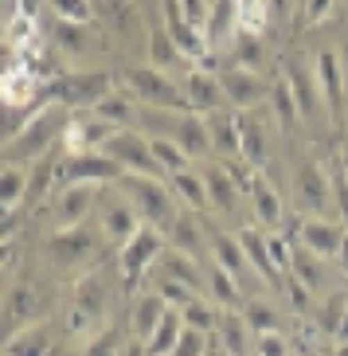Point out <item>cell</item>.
Instances as JSON below:
<instances>
[{"instance_id":"cell-1","label":"cell","mask_w":348,"mask_h":356,"mask_svg":"<svg viewBox=\"0 0 348 356\" xmlns=\"http://www.w3.org/2000/svg\"><path fill=\"white\" fill-rule=\"evenodd\" d=\"M71 110L59 102H47L40 114L20 129V134L4 141V165H32V161L55 153V141H63L71 129Z\"/></svg>"},{"instance_id":"cell-2","label":"cell","mask_w":348,"mask_h":356,"mask_svg":"<svg viewBox=\"0 0 348 356\" xmlns=\"http://www.w3.org/2000/svg\"><path fill=\"white\" fill-rule=\"evenodd\" d=\"M138 126H145L149 137H169L172 145H180L192 161L211 157V134H208V118L192 114V110H141Z\"/></svg>"},{"instance_id":"cell-3","label":"cell","mask_w":348,"mask_h":356,"mask_svg":"<svg viewBox=\"0 0 348 356\" xmlns=\"http://www.w3.org/2000/svg\"><path fill=\"white\" fill-rule=\"evenodd\" d=\"M122 86L126 95L141 106V110H192L184 86L172 74H160L157 67H126L122 71ZM196 114V110H192Z\"/></svg>"},{"instance_id":"cell-4","label":"cell","mask_w":348,"mask_h":356,"mask_svg":"<svg viewBox=\"0 0 348 356\" xmlns=\"http://www.w3.org/2000/svg\"><path fill=\"white\" fill-rule=\"evenodd\" d=\"M43 90H47L51 102L86 114V110H94L102 98L114 95V74L110 71H63V74H55Z\"/></svg>"},{"instance_id":"cell-5","label":"cell","mask_w":348,"mask_h":356,"mask_svg":"<svg viewBox=\"0 0 348 356\" xmlns=\"http://www.w3.org/2000/svg\"><path fill=\"white\" fill-rule=\"evenodd\" d=\"M117 188L126 192L133 204H138L141 220L145 227H157L169 235V227L176 223V196H172L169 180H157V177H122L117 180Z\"/></svg>"},{"instance_id":"cell-6","label":"cell","mask_w":348,"mask_h":356,"mask_svg":"<svg viewBox=\"0 0 348 356\" xmlns=\"http://www.w3.org/2000/svg\"><path fill=\"white\" fill-rule=\"evenodd\" d=\"M106 305H110V293H106L102 274L90 270L83 274L78 282L71 286V305H67V333L74 337H98L94 329L106 321Z\"/></svg>"},{"instance_id":"cell-7","label":"cell","mask_w":348,"mask_h":356,"mask_svg":"<svg viewBox=\"0 0 348 356\" xmlns=\"http://www.w3.org/2000/svg\"><path fill=\"white\" fill-rule=\"evenodd\" d=\"M94 216H98V231H102V239L110 243V247H126V243L133 239L141 227H145V220H141L138 204H133L126 192L117 188V184L102 188Z\"/></svg>"},{"instance_id":"cell-8","label":"cell","mask_w":348,"mask_h":356,"mask_svg":"<svg viewBox=\"0 0 348 356\" xmlns=\"http://www.w3.org/2000/svg\"><path fill=\"white\" fill-rule=\"evenodd\" d=\"M102 231H94L90 223L74 231H55L51 239H47V259L59 266V270H86L102 259Z\"/></svg>"},{"instance_id":"cell-9","label":"cell","mask_w":348,"mask_h":356,"mask_svg":"<svg viewBox=\"0 0 348 356\" xmlns=\"http://www.w3.org/2000/svg\"><path fill=\"white\" fill-rule=\"evenodd\" d=\"M102 153L114 161V165L126 172V177H157V180H169L165 172H160L157 157H153V145H149V137L141 134V129H117Z\"/></svg>"},{"instance_id":"cell-10","label":"cell","mask_w":348,"mask_h":356,"mask_svg":"<svg viewBox=\"0 0 348 356\" xmlns=\"http://www.w3.org/2000/svg\"><path fill=\"white\" fill-rule=\"evenodd\" d=\"M165 251H169V235L157 231V227H141L138 235L122 247V254H117V270H122L126 290H133V286L145 278L149 266H157V262L165 259Z\"/></svg>"},{"instance_id":"cell-11","label":"cell","mask_w":348,"mask_h":356,"mask_svg":"<svg viewBox=\"0 0 348 356\" xmlns=\"http://www.w3.org/2000/svg\"><path fill=\"white\" fill-rule=\"evenodd\" d=\"M126 177L106 153H74L63 157L59 165V188H74V184H94V188H110Z\"/></svg>"},{"instance_id":"cell-12","label":"cell","mask_w":348,"mask_h":356,"mask_svg":"<svg viewBox=\"0 0 348 356\" xmlns=\"http://www.w3.org/2000/svg\"><path fill=\"white\" fill-rule=\"evenodd\" d=\"M294 196L301 211H309V220H321L333 211V177L317 161H301L294 172Z\"/></svg>"},{"instance_id":"cell-13","label":"cell","mask_w":348,"mask_h":356,"mask_svg":"<svg viewBox=\"0 0 348 356\" xmlns=\"http://www.w3.org/2000/svg\"><path fill=\"white\" fill-rule=\"evenodd\" d=\"M160 20H165V28H169L172 43L180 47V55L188 59V63H204L208 67L211 59V47H208V35H204L200 24H192L188 16H184V4H160Z\"/></svg>"},{"instance_id":"cell-14","label":"cell","mask_w":348,"mask_h":356,"mask_svg":"<svg viewBox=\"0 0 348 356\" xmlns=\"http://www.w3.org/2000/svg\"><path fill=\"white\" fill-rule=\"evenodd\" d=\"M219 86H223V98H227V106L243 110V114H254L258 106L270 102V83H266L263 74H254V71L227 67V71H219Z\"/></svg>"},{"instance_id":"cell-15","label":"cell","mask_w":348,"mask_h":356,"mask_svg":"<svg viewBox=\"0 0 348 356\" xmlns=\"http://www.w3.org/2000/svg\"><path fill=\"white\" fill-rule=\"evenodd\" d=\"M247 200H251V216H254V227H263L266 235H278V231L290 227V216L282 208V196L274 192V184L263 177V172H254L247 180Z\"/></svg>"},{"instance_id":"cell-16","label":"cell","mask_w":348,"mask_h":356,"mask_svg":"<svg viewBox=\"0 0 348 356\" xmlns=\"http://www.w3.org/2000/svg\"><path fill=\"white\" fill-rule=\"evenodd\" d=\"M98 196L102 188L94 184H74V188H59L55 192V231H74L90 223V216L98 211Z\"/></svg>"},{"instance_id":"cell-17","label":"cell","mask_w":348,"mask_h":356,"mask_svg":"<svg viewBox=\"0 0 348 356\" xmlns=\"http://www.w3.org/2000/svg\"><path fill=\"white\" fill-rule=\"evenodd\" d=\"M204 184H208V204L215 216H235V211L243 208V196L247 188L239 184V177L231 172V165H223V161H211V165L200 168Z\"/></svg>"},{"instance_id":"cell-18","label":"cell","mask_w":348,"mask_h":356,"mask_svg":"<svg viewBox=\"0 0 348 356\" xmlns=\"http://www.w3.org/2000/svg\"><path fill=\"white\" fill-rule=\"evenodd\" d=\"M114 134H117V129L110 126V122H102L94 110L74 114L71 118V129H67V137H63V153H67V157H74V153H102Z\"/></svg>"},{"instance_id":"cell-19","label":"cell","mask_w":348,"mask_h":356,"mask_svg":"<svg viewBox=\"0 0 348 356\" xmlns=\"http://www.w3.org/2000/svg\"><path fill=\"white\" fill-rule=\"evenodd\" d=\"M317 71V90H321V106H325L329 122H340L345 118V71H340L337 51H321L313 59Z\"/></svg>"},{"instance_id":"cell-20","label":"cell","mask_w":348,"mask_h":356,"mask_svg":"<svg viewBox=\"0 0 348 356\" xmlns=\"http://www.w3.org/2000/svg\"><path fill=\"white\" fill-rule=\"evenodd\" d=\"M294 235H297V243H301L306 251L317 254V259H337L348 227L337 223V220H309L306 216L301 223H294Z\"/></svg>"},{"instance_id":"cell-21","label":"cell","mask_w":348,"mask_h":356,"mask_svg":"<svg viewBox=\"0 0 348 356\" xmlns=\"http://www.w3.org/2000/svg\"><path fill=\"white\" fill-rule=\"evenodd\" d=\"M35 309H40L35 286L28 282V278H16V282L8 286V293H4V333L16 337V333H24V329L40 325L35 321Z\"/></svg>"},{"instance_id":"cell-22","label":"cell","mask_w":348,"mask_h":356,"mask_svg":"<svg viewBox=\"0 0 348 356\" xmlns=\"http://www.w3.org/2000/svg\"><path fill=\"white\" fill-rule=\"evenodd\" d=\"M235 235H239V243H243L254 278H263L266 290H282L285 278H282V270L274 266V259H270V235H266L263 227H243V231H235Z\"/></svg>"},{"instance_id":"cell-23","label":"cell","mask_w":348,"mask_h":356,"mask_svg":"<svg viewBox=\"0 0 348 356\" xmlns=\"http://www.w3.org/2000/svg\"><path fill=\"white\" fill-rule=\"evenodd\" d=\"M180 86H184V95H188V102H192V110H196V114H215V110H223V106H227L223 86H219V74L204 71V67L184 71Z\"/></svg>"},{"instance_id":"cell-24","label":"cell","mask_w":348,"mask_h":356,"mask_svg":"<svg viewBox=\"0 0 348 356\" xmlns=\"http://www.w3.org/2000/svg\"><path fill=\"white\" fill-rule=\"evenodd\" d=\"M282 79L290 83L297 106H301V118H313L321 110V90H317V71L301 59V55H290L282 63Z\"/></svg>"},{"instance_id":"cell-25","label":"cell","mask_w":348,"mask_h":356,"mask_svg":"<svg viewBox=\"0 0 348 356\" xmlns=\"http://www.w3.org/2000/svg\"><path fill=\"white\" fill-rule=\"evenodd\" d=\"M208 251H211V262H215V266L231 270L243 286H247V278H254V270H251V262H247V251H243V243H239V235L208 227Z\"/></svg>"},{"instance_id":"cell-26","label":"cell","mask_w":348,"mask_h":356,"mask_svg":"<svg viewBox=\"0 0 348 356\" xmlns=\"http://www.w3.org/2000/svg\"><path fill=\"white\" fill-rule=\"evenodd\" d=\"M165 314H169V305H165V298H160L157 290L138 293V298H133V309H129V333H133V341L149 345L153 333H157V325L165 321Z\"/></svg>"},{"instance_id":"cell-27","label":"cell","mask_w":348,"mask_h":356,"mask_svg":"<svg viewBox=\"0 0 348 356\" xmlns=\"http://www.w3.org/2000/svg\"><path fill=\"white\" fill-rule=\"evenodd\" d=\"M169 247L172 251H184L196 262H204V251H208V223L196 211H180L176 223L169 227Z\"/></svg>"},{"instance_id":"cell-28","label":"cell","mask_w":348,"mask_h":356,"mask_svg":"<svg viewBox=\"0 0 348 356\" xmlns=\"http://www.w3.org/2000/svg\"><path fill=\"white\" fill-rule=\"evenodd\" d=\"M145 40H149V67H157L160 74H172L176 67H188V59L180 55V47L172 43L169 28H165V20H153L145 28ZM192 71V67H188Z\"/></svg>"},{"instance_id":"cell-29","label":"cell","mask_w":348,"mask_h":356,"mask_svg":"<svg viewBox=\"0 0 348 356\" xmlns=\"http://www.w3.org/2000/svg\"><path fill=\"white\" fill-rule=\"evenodd\" d=\"M266 157H270V141H266V126L254 114L239 118V161L254 172L266 168Z\"/></svg>"},{"instance_id":"cell-30","label":"cell","mask_w":348,"mask_h":356,"mask_svg":"<svg viewBox=\"0 0 348 356\" xmlns=\"http://www.w3.org/2000/svg\"><path fill=\"white\" fill-rule=\"evenodd\" d=\"M59 165H63L59 153H47V157L28 165V200H24V208H40L43 200L51 196V188L59 192Z\"/></svg>"},{"instance_id":"cell-31","label":"cell","mask_w":348,"mask_h":356,"mask_svg":"<svg viewBox=\"0 0 348 356\" xmlns=\"http://www.w3.org/2000/svg\"><path fill=\"white\" fill-rule=\"evenodd\" d=\"M208 302L219 305L223 314H227V309H243L251 298H247V286L239 282L231 270H223V266L211 262L208 266Z\"/></svg>"},{"instance_id":"cell-32","label":"cell","mask_w":348,"mask_h":356,"mask_svg":"<svg viewBox=\"0 0 348 356\" xmlns=\"http://www.w3.org/2000/svg\"><path fill=\"white\" fill-rule=\"evenodd\" d=\"M211 337H215L231 356H254V348H251L254 329L247 325L243 309H227V314H219V325H215V333Z\"/></svg>"},{"instance_id":"cell-33","label":"cell","mask_w":348,"mask_h":356,"mask_svg":"<svg viewBox=\"0 0 348 356\" xmlns=\"http://www.w3.org/2000/svg\"><path fill=\"white\" fill-rule=\"evenodd\" d=\"M204 118H208L211 149L223 157V165L239 161V118L227 114V110H215V114H204Z\"/></svg>"},{"instance_id":"cell-34","label":"cell","mask_w":348,"mask_h":356,"mask_svg":"<svg viewBox=\"0 0 348 356\" xmlns=\"http://www.w3.org/2000/svg\"><path fill=\"white\" fill-rule=\"evenodd\" d=\"M169 188H172V196H176V204H184V211H196V216L211 211V204H208V184H204V177L196 172V168L169 177Z\"/></svg>"},{"instance_id":"cell-35","label":"cell","mask_w":348,"mask_h":356,"mask_svg":"<svg viewBox=\"0 0 348 356\" xmlns=\"http://www.w3.org/2000/svg\"><path fill=\"white\" fill-rule=\"evenodd\" d=\"M204 35H208V47L235 43V35H239V4H211V16H208V24H204Z\"/></svg>"},{"instance_id":"cell-36","label":"cell","mask_w":348,"mask_h":356,"mask_svg":"<svg viewBox=\"0 0 348 356\" xmlns=\"http://www.w3.org/2000/svg\"><path fill=\"white\" fill-rule=\"evenodd\" d=\"M290 278H294L297 286L306 293L321 290V282H325V259H317L313 251H306L301 243H294V262H290Z\"/></svg>"},{"instance_id":"cell-37","label":"cell","mask_w":348,"mask_h":356,"mask_svg":"<svg viewBox=\"0 0 348 356\" xmlns=\"http://www.w3.org/2000/svg\"><path fill=\"white\" fill-rule=\"evenodd\" d=\"M28 200V165H4L0 168V208L4 216L24 208Z\"/></svg>"},{"instance_id":"cell-38","label":"cell","mask_w":348,"mask_h":356,"mask_svg":"<svg viewBox=\"0 0 348 356\" xmlns=\"http://www.w3.org/2000/svg\"><path fill=\"white\" fill-rule=\"evenodd\" d=\"M51 35H55V43L63 47V55H71V59H83V55H90V47H94V28H83V24L55 20Z\"/></svg>"},{"instance_id":"cell-39","label":"cell","mask_w":348,"mask_h":356,"mask_svg":"<svg viewBox=\"0 0 348 356\" xmlns=\"http://www.w3.org/2000/svg\"><path fill=\"white\" fill-rule=\"evenodd\" d=\"M47 353H51V333H47L43 321L4 341V356H47Z\"/></svg>"},{"instance_id":"cell-40","label":"cell","mask_w":348,"mask_h":356,"mask_svg":"<svg viewBox=\"0 0 348 356\" xmlns=\"http://www.w3.org/2000/svg\"><path fill=\"white\" fill-rule=\"evenodd\" d=\"M270 110H274V122L285 129H294L297 122H301V106H297L294 90H290V83H285L282 74L270 83Z\"/></svg>"},{"instance_id":"cell-41","label":"cell","mask_w":348,"mask_h":356,"mask_svg":"<svg viewBox=\"0 0 348 356\" xmlns=\"http://www.w3.org/2000/svg\"><path fill=\"white\" fill-rule=\"evenodd\" d=\"M231 55H235V67L239 71H263V63H266V43H263V35H247V32H239L235 35V43H231Z\"/></svg>"},{"instance_id":"cell-42","label":"cell","mask_w":348,"mask_h":356,"mask_svg":"<svg viewBox=\"0 0 348 356\" xmlns=\"http://www.w3.org/2000/svg\"><path fill=\"white\" fill-rule=\"evenodd\" d=\"M149 145H153V157H157V165H160L165 177H176V172H188L192 168V157L180 145H172L169 137H149Z\"/></svg>"},{"instance_id":"cell-43","label":"cell","mask_w":348,"mask_h":356,"mask_svg":"<svg viewBox=\"0 0 348 356\" xmlns=\"http://www.w3.org/2000/svg\"><path fill=\"white\" fill-rule=\"evenodd\" d=\"M243 317H247V325L254 329V337L282 333V314H278V305H270V302H258V298H251V302L243 305Z\"/></svg>"},{"instance_id":"cell-44","label":"cell","mask_w":348,"mask_h":356,"mask_svg":"<svg viewBox=\"0 0 348 356\" xmlns=\"http://www.w3.org/2000/svg\"><path fill=\"white\" fill-rule=\"evenodd\" d=\"M98 16H106L110 20V28H114V35H133L141 28V8L138 4H98Z\"/></svg>"},{"instance_id":"cell-45","label":"cell","mask_w":348,"mask_h":356,"mask_svg":"<svg viewBox=\"0 0 348 356\" xmlns=\"http://www.w3.org/2000/svg\"><path fill=\"white\" fill-rule=\"evenodd\" d=\"M219 305H211L208 298H200V302H192L188 309H180V317H184V325L188 329H200V333H215V325H219Z\"/></svg>"},{"instance_id":"cell-46","label":"cell","mask_w":348,"mask_h":356,"mask_svg":"<svg viewBox=\"0 0 348 356\" xmlns=\"http://www.w3.org/2000/svg\"><path fill=\"white\" fill-rule=\"evenodd\" d=\"M55 20H67V24H83V28H94V16H98V4H86V0H63V4H47Z\"/></svg>"},{"instance_id":"cell-47","label":"cell","mask_w":348,"mask_h":356,"mask_svg":"<svg viewBox=\"0 0 348 356\" xmlns=\"http://www.w3.org/2000/svg\"><path fill=\"white\" fill-rule=\"evenodd\" d=\"M122 348H126L122 345V333H117V329H102L98 337L86 341L78 356H122Z\"/></svg>"},{"instance_id":"cell-48","label":"cell","mask_w":348,"mask_h":356,"mask_svg":"<svg viewBox=\"0 0 348 356\" xmlns=\"http://www.w3.org/2000/svg\"><path fill=\"white\" fill-rule=\"evenodd\" d=\"M270 4H239V32L247 35H263L266 28V16H270Z\"/></svg>"},{"instance_id":"cell-49","label":"cell","mask_w":348,"mask_h":356,"mask_svg":"<svg viewBox=\"0 0 348 356\" xmlns=\"http://www.w3.org/2000/svg\"><path fill=\"white\" fill-rule=\"evenodd\" d=\"M211 348V337L200 333V329H184V337H180V345L172 348V356H208Z\"/></svg>"},{"instance_id":"cell-50","label":"cell","mask_w":348,"mask_h":356,"mask_svg":"<svg viewBox=\"0 0 348 356\" xmlns=\"http://www.w3.org/2000/svg\"><path fill=\"white\" fill-rule=\"evenodd\" d=\"M333 177V211H337L340 220H345V227H348V177L340 172V165L329 172Z\"/></svg>"},{"instance_id":"cell-51","label":"cell","mask_w":348,"mask_h":356,"mask_svg":"<svg viewBox=\"0 0 348 356\" xmlns=\"http://www.w3.org/2000/svg\"><path fill=\"white\" fill-rule=\"evenodd\" d=\"M254 356H290V345H285V337H282V333L254 337Z\"/></svg>"},{"instance_id":"cell-52","label":"cell","mask_w":348,"mask_h":356,"mask_svg":"<svg viewBox=\"0 0 348 356\" xmlns=\"http://www.w3.org/2000/svg\"><path fill=\"white\" fill-rule=\"evenodd\" d=\"M333 12H337L333 4H309V8H306V16H309V24H321L325 16H333Z\"/></svg>"},{"instance_id":"cell-53","label":"cell","mask_w":348,"mask_h":356,"mask_svg":"<svg viewBox=\"0 0 348 356\" xmlns=\"http://www.w3.org/2000/svg\"><path fill=\"white\" fill-rule=\"evenodd\" d=\"M122 356H149V348L141 345V341H126V348H122Z\"/></svg>"},{"instance_id":"cell-54","label":"cell","mask_w":348,"mask_h":356,"mask_svg":"<svg viewBox=\"0 0 348 356\" xmlns=\"http://www.w3.org/2000/svg\"><path fill=\"white\" fill-rule=\"evenodd\" d=\"M337 165H340V172L348 177V141H340V149H337Z\"/></svg>"},{"instance_id":"cell-55","label":"cell","mask_w":348,"mask_h":356,"mask_svg":"<svg viewBox=\"0 0 348 356\" xmlns=\"http://www.w3.org/2000/svg\"><path fill=\"white\" fill-rule=\"evenodd\" d=\"M337 341H340V345H348V309H345V321H340V329H337Z\"/></svg>"},{"instance_id":"cell-56","label":"cell","mask_w":348,"mask_h":356,"mask_svg":"<svg viewBox=\"0 0 348 356\" xmlns=\"http://www.w3.org/2000/svg\"><path fill=\"white\" fill-rule=\"evenodd\" d=\"M208 356H231V353H227V348H223L219 341H215V337H211V348H208Z\"/></svg>"},{"instance_id":"cell-57","label":"cell","mask_w":348,"mask_h":356,"mask_svg":"<svg viewBox=\"0 0 348 356\" xmlns=\"http://www.w3.org/2000/svg\"><path fill=\"white\" fill-rule=\"evenodd\" d=\"M337 262L348 270V235H345V243H340V254H337Z\"/></svg>"},{"instance_id":"cell-58","label":"cell","mask_w":348,"mask_h":356,"mask_svg":"<svg viewBox=\"0 0 348 356\" xmlns=\"http://www.w3.org/2000/svg\"><path fill=\"white\" fill-rule=\"evenodd\" d=\"M333 356H348V345H337V353H333Z\"/></svg>"}]
</instances>
